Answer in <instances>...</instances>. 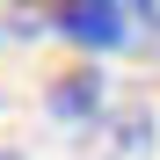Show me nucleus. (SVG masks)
I'll list each match as a JSON object with an SVG mask.
<instances>
[{
	"mask_svg": "<svg viewBox=\"0 0 160 160\" xmlns=\"http://www.w3.org/2000/svg\"><path fill=\"white\" fill-rule=\"evenodd\" d=\"M80 160H153V109L109 102L95 124H80Z\"/></svg>",
	"mask_w": 160,
	"mask_h": 160,
	"instance_id": "obj_1",
	"label": "nucleus"
},
{
	"mask_svg": "<svg viewBox=\"0 0 160 160\" xmlns=\"http://www.w3.org/2000/svg\"><path fill=\"white\" fill-rule=\"evenodd\" d=\"M58 29L73 44H124L138 29V8H124V0H73V8H58Z\"/></svg>",
	"mask_w": 160,
	"mask_h": 160,
	"instance_id": "obj_2",
	"label": "nucleus"
},
{
	"mask_svg": "<svg viewBox=\"0 0 160 160\" xmlns=\"http://www.w3.org/2000/svg\"><path fill=\"white\" fill-rule=\"evenodd\" d=\"M0 160H22V153H0Z\"/></svg>",
	"mask_w": 160,
	"mask_h": 160,
	"instance_id": "obj_3",
	"label": "nucleus"
}]
</instances>
